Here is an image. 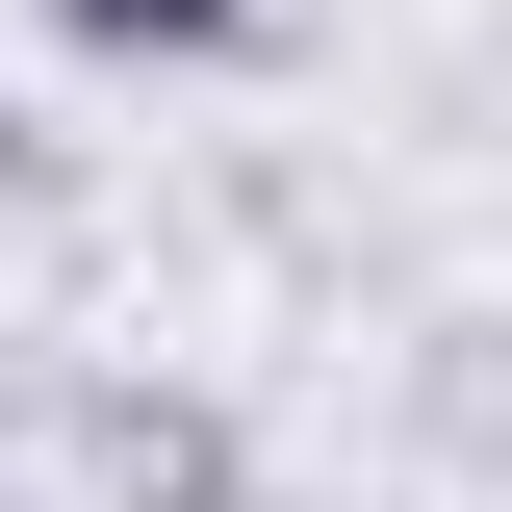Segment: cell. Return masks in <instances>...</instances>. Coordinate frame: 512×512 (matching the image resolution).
<instances>
[{
  "label": "cell",
  "instance_id": "cell-3",
  "mask_svg": "<svg viewBox=\"0 0 512 512\" xmlns=\"http://www.w3.org/2000/svg\"><path fill=\"white\" fill-rule=\"evenodd\" d=\"M410 436L512 487V308H461V333H410Z\"/></svg>",
  "mask_w": 512,
  "mask_h": 512
},
{
  "label": "cell",
  "instance_id": "cell-1",
  "mask_svg": "<svg viewBox=\"0 0 512 512\" xmlns=\"http://www.w3.org/2000/svg\"><path fill=\"white\" fill-rule=\"evenodd\" d=\"M52 461L103 512H256V410L180 359H52Z\"/></svg>",
  "mask_w": 512,
  "mask_h": 512
},
{
  "label": "cell",
  "instance_id": "cell-4",
  "mask_svg": "<svg viewBox=\"0 0 512 512\" xmlns=\"http://www.w3.org/2000/svg\"><path fill=\"white\" fill-rule=\"evenodd\" d=\"M26 205H77V128L26 103V77H0V231H26Z\"/></svg>",
  "mask_w": 512,
  "mask_h": 512
},
{
  "label": "cell",
  "instance_id": "cell-2",
  "mask_svg": "<svg viewBox=\"0 0 512 512\" xmlns=\"http://www.w3.org/2000/svg\"><path fill=\"white\" fill-rule=\"evenodd\" d=\"M77 77H256L282 52V0H26Z\"/></svg>",
  "mask_w": 512,
  "mask_h": 512
}]
</instances>
